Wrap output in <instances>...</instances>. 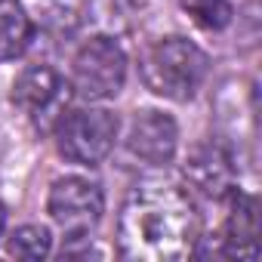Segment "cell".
<instances>
[{
  "mask_svg": "<svg viewBox=\"0 0 262 262\" xmlns=\"http://www.w3.org/2000/svg\"><path fill=\"white\" fill-rule=\"evenodd\" d=\"M201 241V213L188 188L170 179H142L117 216V250L136 262H179Z\"/></svg>",
  "mask_w": 262,
  "mask_h": 262,
  "instance_id": "1",
  "label": "cell"
},
{
  "mask_svg": "<svg viewBox=\"0 0 262 262\" xmlns=\"http://www.w3.org/2000/svg\"><path fill=\"white\" fill-rule=\"evenodd\" d=\"M142 83L170 102H188L204 86L210 62L207 53L185 37H164L142 53Z\"/></svg>",
  "mask_w": 262,
  "mask_h": 262,
  "instance_id": "2",
  "label": "cell"
},
{
  "mask_svg": "<svg viewBox=\"0 0 262 262\" xmlns=\"http://www.w3.org/2000/svg\"><path fill=\"white\" fill-rule=\"evenodd\" d=\"M117 117L105 108H71L53 126L56 148L77 167H99L117 142Z\"/></svg>",
  "mask_w": 262,
  "mask_h": 262,
  "instance_id": "3",
  "label": "cell"
},
{
  "mask_svg": "<svg viewBox=\"0 0 262 262\" xmlns=\"http://www.w3.org/2000/svg\"><path fill=\"white\" fill-rule=\"evenodd\" d=\"M126 83V53L114 37H90L71 62V93L86 102L114 99Z\"/></svg>",
  "mask_w": 262,
  "mask_h": 262,
  "instance_id": "4",
  "label": "cell"
},
{
  "mask_svg": "<svg viewBox=\"0 0 262 262\" xmlns=\"http://www.w3.org/2000/svg\"><path fill=\"white\" fill-rule=\"evenodd\" d=\"M47 210H50V219L59 225V231L68 241H86L90 231L102 222L105 194L90 179L65 176V179H56L53 182Z\"/></svg>",
  "mask_w": 262,
  "mask_h": 262,
  "instance_id": "5",
  "label": "cell"
},
{
  "mask_svg": "<svg viewBox=\"0 0 262 262\" xmlns=\"http://www.w3.org/2000/svg\"><path fill=\"white\" fill-rule=\"evenodd\" d=\"M13 102L40 133H50L59 123V117L68 111L71 83L50 65H31L13 83Z\"/></svg>",
  "mask_w": 262,
  "mask_h": 262,
  "instance_id": "6",
  "label": "cell"
},
{
  "mask_svg": "<svg viewBox=\"0 0 262 262\" xmlns=\"http://www.w3.org/2000/svg\"><path fill=\"white\" fill-rule=\"evenodd\" d=\"M123 145H126L129 155H133L136 161H142V164L167 167L176 158V145H179L176 120L170 114H164V111H155V108L136 111L133 120H129Z\"/></svg>",
  "mask_w": 262,
  "mask_h": 262,
  "instance_id": "7",
  "label": "cell"
},
{
  "mask_svg": "<svg viewBox=\"0 0 262 262\" xmlns=\"http://www.w3.org/2000/svg\"><path fill=\"white\" fill-rule=\"evenodd\" d=\"M185 179L204 198L225 201L237 188V164L222 142L210 139V142H201L191 148V155L185 161Z\"/></svg>",
  "mask_w": 262,
  "mask_h": 262,
  "instance_id": "8",
  "label": "cell"
},
{
  "mask_svg": "<svg viewBox=\"0 0 262 262\" xmlns=\"http://www.w3.org/2000/svg\"><path fill=\"white\" fill-rule=\"evenodd\" d=\"M228 216L219 234V253L231 259H256L259 256V201L241 188L228 198Z\"/></svg>",
  "mask_w": 262,
  "mask_h": 262,
  "instance_id": "9",
  "label": "cell"
},
{
  "mask_svg": "<svg viewBox=\"0 0 262 262\" xmlns=\"http://www.w3.org/2000/svg\"><path fill=\"white\" fill-rule=\"evenodd\" d=\"M31 19L19 0H0V62L19 59L31 43Z\"/></svg>",
  "mask_w": 262,
  "mask_h": 262,
  "instance_id": "10",
  "label": "cell"
},
{
  "mask_svg": "<svg viewBox=\"0 0 262 262\" xmlns=\"http://www.w3.org/2000/svg\"><path fill=\"white\" fill-rule=\"evenodd\" d=\"M10 256L16 259H28V262H37V259H47L50 250H53V237L43 225H22L13 231L10 244H7Z\"/></svg>",
  "mask_w": 262,
  "mask_h": 262,
  "instance_id": "11",
  "label": "cell"
},
{
  "mask_svg": "<svg viewBox=\"0 0 262 262\" xmlns=\"http://www.w3.org/2000/svg\"><path fill=\"white\" fill-rule=\"evenodd\" d=\"M182 10L194 19V25H201L207 31H222L231 22L228 0H182Z\"/></svg>",
  "mask_w": 262,
  "mask_h": 262,
  "instance_id": "12",
  "label": "cell"
},
{
  "mask_svg": "<svg viewBox=\"0 0 262 262\" xmlns=\"http://www.w3.org/2000/svg\"><path fill=\"white\" fill-rule=\"evenodd\" d=\"M4 225H7V210H4V204H0V234H4Z\"/></svg>",
  "mask_w": 262,
  "mask_h": 262,
  "instance_id": "13",
  "label": "cell"
}]
</instances>
